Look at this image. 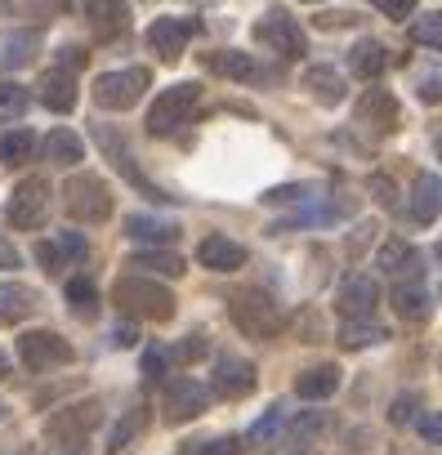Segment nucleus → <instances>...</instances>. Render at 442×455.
Returning a JSON list of instances; mask_svg holds the SVG:
<instances>
[{
    "label": "nucleus",
    "mask_w": 442,
    "mask_h": 455,
    "mask_svg": "<svg viewBox=\"0 0 442 455\" xmlns=\"http://www.w3.org/2000/svg\"><path fill=\"white\" fill-rule=\"evenodd\" d=\"M112 299L125 317H139V322H170L174 317V295L165 286H157L152 277H121L112 286Z\"/></svg>",
    "instance_id": "nucleus-1"
},
{
    "label": "nucleus",
    "mask_w": 442,
    "mask_h": 455,
    "mask_svg": "<svg viewBox=\"0 0 442 455\" xmlns=\"http://www.w3.org/2000/svg\"><path fill=\"white\" fill-rule=\"evenodd\" d=\"M229 313H233V326L242 335H255V339H273L282 331V308L264 295V291H237L229 299Z\"/></svg>",
    "instance_id": "nucleus-2"
},
{
    "label": "nucleus",
    "mask_w": 442,
    "mask_h": 455,
    "mask_svg": "<svg viewBox=\"0 0 442 455\" xmlns=\"http://www.w3.org/2000/svg\"><path fill=\"white\" fill-rule=\"evenodd\" d=\"M197 103H201V85H197V81H183V85L161 90V94H157V103L148 108V134H157V139L174 134V130L192 116V108H197Z\"/></svg>",
    "instance_id": "nucleus-3"
},
{
    "label": "nucleus",
    "mask_w": 442,
    "mask_h": 455,
    "mask_svg": "<svg viewBox=\"0 0 442 455\" xmlns=\"http://www.w3.org/2000/svg\"><path fill=\"white\" fill-rule=\"evenodd\" d=\"M63 205H68V214L76 223H103L112 214V192H108V183L99 174H76L63 188Z\"/></svg>",
    "instance_id": "nucleus-4"
},
{
    "label": "nucleus",
    "mask_w": 442,
    "mask_h": 455,
    "mask_svg": "<svg viewBox=\"0 0 442 455\" xmlns=\"http://www.w3.org/2000/svg\"><path fill=\"white\" fill-rule=\"evenodd\" d=\"M148 68H125V72H103L99 81H94V103L99 108H108V112H125V108H134L139 99H143V90H148Z\"/></svg>",
    "instance_id": "nucleus-5"
},
{
    "label": "nucleus",
    "mask_w": 442,
    "mask_h": 455,
    "mask_svg": "<svg viewBox=\"0 0 442 455\" xmlns=\"http://www.w3.org/2000/svg\"><path fill=\"white\" fill-rule=\"evenodd\" d=\"M103 419V406L90 397V402H76V406H63L45 419V437H54L59 446H76L85 433H94Z\"/></svg>",
    "instance_id": "nucleus-6"
},
{
    "label": "nucleus",
    "mask_w": 442,
    "mask_h": 455,
    "mask_svg": "<svg viewBox=\"0 0 442 455\" xmlns=\"http://www.w3.org/2000/svg\"><path fill=\"white\" fill-rule=\"evenodd\" d=\"M255 41H260L264 50H277L282 59H300V54L309 50V41H304L300 23H295L286 10H269V14L255 23Z\"/></svg>",
    "instance_id": "nucleus-7"
},
{
    "label": "nucleus",
    "mask_w": 442,
    "mask_h": 455,
    "mask_svg": "<svg viewBox=\"0 0 442 455\" xmlns=\"http://www.w3.org/2000/svg\"><path fill=\"white\" fill-rule=\"evenodd\" d=\"M19 357H23L32 371H59V366H68L76 353H72V344H68L59 331H28V335H19Z\"/></svg>",
    "instance_id": "nucleus-8"
},
{
    "label": "nucleus",
    "mask_w": 442,
    "mask_h": 455,
    "mask_svg": "<svg viewBox=\"0 0 442 455\" xmlns=\"http://www.w3.org/2000/svg\"><path fill=\"white\" fill-rule=\"evenodd\" d=\"M50 219V183L45 179H23L10 196V223L14 228H41Z\"/></svg>",
    "instance_id": "nucleus-9"
},
{
    "label": "nucleus",
    "mask_w": 442,
    "mask_h": 455,
    "mask_svg": "<svg viewBox=\"0 0 442 455\" xmlns=\"http://www.w3.org/2000/svg\"><path fill=\"white\" fill-rule=\"evenodd\" d=\"M375 304H380V282H375L371 273H349V277L340 282L335 308H340L344 322H362V317H371Z\"/></svg>",
    "instance_id": "nucleus-10"
},
{
    "label": "nucleus",
    "mask_w": 442,
    "mask_h": 455,
    "mask_svg": "<svg viewBox=\"0 0 442 455\" xmlns=\"http://www.w3.org/2000/svg\"><path fill=\"white\" fill-rule=\"evenodd\" d=\"M161 406H165V419H170V424H188V419H197V415L210 406V393H205V384H197L192 375H179V379L165 384Z\"/></svg>",
    "instance_id": "nucleus-11"
},
{
    "label": "nucleus",
    "mask_w": 442,
    "mask_h": 455,
    "mask_svg": "<svg viewBox=\"0 0 442 455\" xmlns=\"http://www.w3.org/2000/svg\"><path fill=\"white\" fill-rule=\"evenodd\" d=\"M188 36H192V23L183 19H157L148 28V50L161 59V63H174L183 50H188Z\"/></svg>",
    "instance_id": "nucleus-12"
},
{
    "label": "nucleus",
    "mask_w": 442,
    "mask_h": 455,
    "mask_svg": "<svg viewBox=\"0 0 442 455\" xmlns=\"http://www.w3.org/2000/svg\"><path fill=\"white\" fill-rule=\"evenodd\" d=\"M214 393L219 397H246V393H255V366L246 362V357H219V366H214Z\"/></svg>",
    "instance_id": "nucleus-13"
},
{
    "label": "nucleus",
    "mask_w": 442,
    "mask_h": 455,
    "mask_svg": "<svg viewBox=\"0 0 442 455\" xmlns=\"http://www.w3.org/2000/svg\"><path fill=\"white\" fill-rule=\"evenodd\" d=\"M197 264L201 268H210V273H237L242 264H246V246H237L233 237H205L201 246H197Z\"/></svg>",
    "instance_id": "nucleus-14"
},
{
    "label": "nucleus",
    "mask_w": 442,
    "mask_h": 455,
    "mask_svg": "<svg viewBox=\"0 0 442 455\" xmlns=\"http://www.w3.org/2000/svg\"><path fill=\"white\" fill-rule=\"evenodd\" d=\"M125 237L130 242H143V246H174L179 242V228L170 219H157V214H130L125 219Z\"/></svg>",
    "instance_id": "nucleus-15"
},
{
    "label": "nucleus",
    "mask_w": 442,
    "mask_h": 455,
    "mask_svg": "<svg viewBox=\"0 0 442 455\" xmlns=\"http://www.w3.org/2000/svg\"><path fill=\"white\" fill-rule=\"evenodd\" d=\"M442 214V174H415L411 183V219L433 223Z\"/></svg>",
    "instance_id": "nucleus-16"
},
{
    "label": "nucleus",
    "mask_w": 442,
    "mask_h": 455,
    "mask_svg": "<svg viewBox=\"0 0 442 455\" xmlns=\"http://www.w3.org/2000/svg\"><path fill=\"white\" fill-rule=\"evenodd\" d=\"M36 94H41V103L50 108V112H72L76 108V81H72V72H45L41 76V85H36Z\"/></svg>",
    "instance_id": "nucleus-17"
},
{
    "label": "nucleus",
    "mask_w": 442,
    "mask_h": 455,
    "mask_svg": "<svg viewBox=\"0 0 442 455\" xmlns=\"http://www.w3.org/2000/svg\"><path fill=\"white\" fill-rule=\"evenodd\" d=\"M85 23L99 32V36H117V32H125V23H130V14H125V5L121 0H85Z\"/></svg>",
    "instance_id": "nucleus-18"
},
{
    "label": "nucleus",
    "mask_w": 442,
    "mask_h": 455,
    "mask_svg": "<svg viewBox=\"0 0 442 455\" xmlns=\"http://www.w3.org/2000/svg\"><path fill=\"white\" fill-rule=\"evenodd\" d=\"M358 121H362V125H375V130H393V125H398V103H393V94L366 90V94L358 99Z\"/></svg>",
    "instance_id": "nucleus-19"
},
{
    "label": "nucleus",
    "mask_w": 442,
    "mask_h": 455,
    "mask_svg": "<svg viewBox=\"0 0 442 455\" xmlns=\"http://www.w3.org/2000/svg\"><path fill=\"white\" fill-rule=\"evenodd\" d=\"M393 308H398L402 322H424V317H429V291H424V282H420V277L398 282V286H393Z\"/></svg>",
    "instance_id": "nucleus-20"
},
{
    "label": "nucleus",
    "mask_w": 442,
    "mask_h": 455,
    "mask_svg": "<svg viewBox=\"0 0 442 455\" xmlns=\"http://www.w3.org/2000/svg\"><path fill=\"white\" fill-rule=\"evenodd\" d=\"M335 388H340V371H335V366H309V371H300V379H295V393H300L304 402H326Z\"/></svg>",
    "instance_id": "nucleus-21"
},
{
    "label": "nucleus",
    "mask_w": 442,
    "mask_h": 455,
    "mask_svg": "<svg viewBox=\"0 0 442 455\" xmlns=\"http://www.w3.org/2000/svg\"><path fill=\"white\" fill-rule=\"evenodd\" d=\"M32 308H36V291H32V286H19V282H5V286H0V326L23 322Z\"/></svg>",
    "instance_id": "nucleus-22"
},
{
    "label": "nucleus",
    "mask_w": 442,
    "mask_h": 455,
    "mask_svg": "<svg viewBox=\"0 0 442 455\" xmlns=\"http://www.w3.org/2000/svg\"><path fill=\"white\" fill-rule=\"evenodd\" d=\"M304 85L313 90V99H317V103H331V108H335V103H344V94H349V90H344V76H340L335 68H326V63L309 68V72H304Z\"/></svg>",
    "instance_id": "nucleus-23"
},
{
    "label": "nucleus",
    "mask_w": 442,
    "mask_h": 455,
    "mask_svg": "<svg viewBox=\"0 0 442 455\" xmlns=\"http://www.w3.org/2000/svg\"><path fill=\"white\" fill-rule=\"evenodd\" d=\"M41 152H45V161H54V165H76V161L85 156V143H81V134H72V130H50V134L41 139Z\"/></svg>",
    "instance_id": "nucleus-24"
},
{
    "label": "nucleus",
    "mask_w": 442,
    "mask_h": 455,
    "mask_svg": "<svg viewBox=\"0 0 442 455\" xmlns=\"http://www.w3.org/2000/svg\"><path fill=\"white\" fill-rule=\"evenodd\" d=\"M349 63H353V76L375 81V76H384V68H389V50H384L380 41H358L353 54H349Z\"/></svg>",
    "instance_id": "nucleus-25"
},
{
    "label": "nucleus",
    "mask_w": 442,
    "mask_h": 455,
    "mask_svg": "<svg viewBox=\"0 0 442 455\" xmlns=\"http://www.w3.org/2000/svg\"><path fill=\"white\" fill-rule=\"evenodd\" d=\"M139 273H152V277H183V259L174 255V251H165V246H152V251H139L134 259H130Z\"/></svg>",
    "instance_id": "nucleus-26"
},
{
    "label": "nucleus",
    "mask_w": 442,
    "mask_h": 455,
    "mask_svg": "<svg viewBox=\"0 0 442 455\" xmlns=\"http://www.w3.org/2000/svg\"><path fill=\"white\" fill-rule=\"evenodd\" d=\"M210 68H214L219 76H229V81H255V76H264L260 63H255L251 54H242V50H219V54L210 59Z\"/></svg>",
    "instance_id": "nucleus-27"
},
{
    "label": "nucleus",
    "mask_w": 442,
    "mask_h": 455,
    "mask_svg": "<svg viewBox=\"0 0 442 455\" xmlns=\"http://www.w3.org/2000/svg\"><path fill=\"white\" fill-rule=\"evenodd\" d=\"M36 32H10L5 41H0V63L5 68H23V63H32L36 59Z\"/></svg>",
    "instance_id": "nucleus-28"
},
{
    "label": "nucleus",
    "mask_w": 442,
    "mask_h": 455,
    "mask_svg": "<svg viewBox=\"0 0 442 455\" xmlns=\"http://www.w3.org/2000/svg\"><path fill=\"white\" fill-rule=\"evenodd\" d=\"M291 433H295L300 442H317V437L335 433V415H326V411H300V415L291 419Z\"/></svg>",
    "instance_id": "nucleus-29"
},
{
    "label": "nucleus",
    "mask_w": 442,
    "mask_h": 455,
    "mask_svg": "<svg viewBox=\"0 0 442 455\" xmlns=\"http://www.w3.org/2000/svg\"><path fill=\"white\" fill-rule=\"evenodd\" d=\"M32 152H36V139L28 130H5L0 134V161L5 165H23V161H32Z\"/></svg>",
    "instance_id": "nucleus-30"
},
{
    "label": "nucleus",
    "mask_w": 442,
    "mask_h": 455,
    "mask_svg": "<svg viewBox=\"0 0 442 455\" xmlns=\"http://www.w3.org/2000/svg\"><path fill=\"white\" fill-rule=\"evenodd\" d=\"M384 339H389V331H384L380 322H371V317L349 322V326L340 331V344H344V348H366V344H384Z\"/></svg>",
    "instance_id": "nucleus-31"
},
{
    "label": "nucleus",
    "mask_w": 442,
    "mask_h": 455,
    "mask_svg": "<svg viewBox=\"0 0 442 455\" xmlns=\"http://www.w3.org/2000/svg\"><path fill=\"white\" fill-rule=\"evenodd\" d=\"M143 424H148V411H143V406H134V411H125V419H121V424L112 428V442H108V455H121V451H125V446H130V442H134V437L143 433Z\"/></svg>",
    "instance_id": "nucleus-32"
},
{
    "label": "nucleus",
    "mask_w": 442,
    "mask_h": 455,
    "mask_svg": "<svg viewBox=\"0 0 442 455\" xmlns=\"http://www.w3.org/2000/svg\"><path fill=\"white\" fill-rule=\"evenodd\" d=\"M28 108H32V94L19 81H0V121H23Z\"/></svg>",
    "instance_id": "nucleus-33"
},
{
    "label": "nucleus",
    "mask_w": 442,
    "mask_h": 455,
    "mask_svg": "<svg viewBox=\"0 0 442 455\" xmlns=\"http://www.w3.org/2000/svg\"><path fill=\"white\" fill-rule=\"evenodd\" d=\"M68 304H72L76 317H94V313H99V291H94V282H90V277H72V282H68Z\"/></svg>",
    "instance_id": "nucleus-34"
},
{
    "label": "nucleus",
    "mask_w": 442,
    "mask_h": 455,
    "mask_svg": "<svg viewBox=\"0 0 442 455\" xmlns=\"http://www.w3.org/2000/svg\"><path fill=\"white\" fill-rule=\"evenodd\" d=\"M406 36H411L415 45H438V50H442V10H433V14H415L411 28H406Z\"/></svg>",
    "instance_id": "nucleus-35"
},
{
    "label": "nucleus",
    "mask_w": 442,
    "mask_h": 455,
    "mask_svg": "<svg viewBox=\"0 0 442 455\" xmlns=\"http://www.w3.org/2000/svg\"><path fill=\"white\" fill-rule=\"evenodd\" d=\"M415 259H420V255H415L406 242H384V246H380V255H375V264H380L384 273H402V268H411Z\"/></svg>",
    "instance_id": "nucleus-36"
},
{
    "label": "nucleus",
    "mask_w": 442,
    "mask_h": 455,
    "mask_svg": "<svg viewBox=\"0 0 442 455\" xmlns=\"http://www.w3.org/2000/svg\"><path fill=\"white\" fill-rule=\"evenodd\" d=\"M179 455H237V437H201V442H188Z\"/></svg>",
    "instance_id": "nucleus-37"
},
{
    "label": "nucleus",
    "mask_w": 442,
    "mask_h": 455,
    "mask_svg": "<svg viewBox=\"0 0 442 455\" xmlns=\"http://www.w3.org/2000/svg\"><path fill=\"white\" fill-rule=\"evenodd\" d=\"M309 196H313V188H304V183H286V188L264 192L269 205H300V201H309Z\"/></svg>",
    "instance_id": "nucleus-38"
},
{
    "label": "nucleus",
    "mask_w": 442,
    "mask_h": 455,
    "mask_svg": "<svg viewBox=\"0 0 442 455\" xmlns=\"http://www.w3.org/2000/svg\"><path fill=\"white\" fill-rule=\"evenodd\" d=\"M54 246H59L63 264H81V259H85V237H81V233H63Z\"/></svg>",
    "instance_id": "nucleus-39"
},
{
    "label": "nucleus",
    "mask_w": 442,
    "mask_h": 455,
    "mask_svg": "<svg viewBox=\"0 0 442 455\" xmlns=\"http://www.w3.org/2000/svg\"><path fill=\"white\" fill-rule=\"evenodd\" d=\"M165 371H170V353H165V348H148V353H143V375H148V379H161Z\"/></svg>",
    "instance_id": "nucleus-40"
},
{
    "label": "nucleus",
    "mask_w": 442,
    "mask_h": 455,
    "mask_svg": "<svg viewBox=\"0 0 442 455\" xmlns=\"http://www.w3.org/2000/svg\"><path fill=\"white\" fill-rule=\"evenodd\" d=\"M415 406H420V397H415V393H402V397L393 402V411H389V419H393V424L402 428V424H411V419H415Z\"/></svg>",
    "instance_id": "nucleus-41"
},
{
    "label": "nucleus",
    "mask_w": 442,
    "mask_h": 455,
    "mask_svg": "<svg viewBox=\"0 0 442 455\" xmlns=\"http://www.w3.org/2000/svg\"><path fill=\"white\" fill-rule=\"evenodd\" d=\"M375 5H380V14H389L398 23H406V14H415V0H375Z\"/></svg>",
    "instance_id": "nucleus-42"
},
{
    "label": "nucleus",
    "mask_w": 442,
    "mask_h": 455,
    "mask_svg": "<svg viewBox=\"0 0 442 455\" xmlns=\"http://www.w3.org/2000/svg\"><path fill=\"white\" fill-rule=\"evenodd\" d=\"M36 259H41V268H45V273H59V268H63V255H59V246H54V242H41V246H36Z\"/></svg>",
    "instance_id": "nucleus-43"
},
{
    "label": "nucleus",
    "mask_w": 442,
    "mask_h": 455,
    "mask_svg": "<svg viewBox=\"0 0 442 455\" xmlns=\"http://www.w3.org/2000/svg\"><path fill=\"white\" fill-rule=\"evenodd\" d=\"M197 357H205V339L201 335H192V339H183L174 348V362H197Z\"/></svg>",
    "instance_id": "nucleus-44"
},
{
    "label": "nucleus",
    "mask_w": 442,
    "mask_h": 455,
    "mask_svg": "<svg viewBox=\"0 0 442 455\" xmlns=\"http://www.w3.org/2000/svg\"><path fill=\"white\" fill-rule=\"evenodd\" d=\"M277 424H282V411L273 406V411H269V415H264V419L251 428V442H264V437H273V433H277Z\"/></svg>",
    "instance_id": "nucleus-45"
},
{
    "label": "nucleus",
    "mask_w": 442,
    "mask_h": 455,
    "mask_svg": "<svg viewBox=\"0 0 442 455\" xmlns=\"http://www.w3.org/2000/svg\"><path fill=\"white\" fill-rule=\"evenodd\" d=\"M14 268H23V255L14 251L10 237H0V273H14Z\"/></svg>",
    "instance_id": "nucleus-46"
},
{
    "label": "nucleus",
    "mask_w": 442,
    "mask_h": 455,
    "mask_svg": "<svg viewBox=\"0 0 442 455\" xmlns=\"http://www.w3.org/2000/svg\"><path fill=\"white\" fill-rule=\"evenodd\" d=\"M112 344H117V348H134V344H139V326H134V322H117Z\"/></svg>",
    "instance_id": "nucleus-47"
},
{
    "label": "nucleus",
    "mask_w": 442,
    "mask_h": 455,
    "mask_svg": "<svg viewBox=\"0 0 442 455\" xmlns=\"http://www.w3.org/2000/svg\"><path fill=\"white\" fill-rule=\"evenodd\" d=\"M420 433H424V442L442 446V411H438V415H424V419H420Z\"/></svg>",
    "instance_id": "nucleus-48"
},
{
    "label": "nucleus",
    "mask_w": 442,
    "mask_h": 455,
    "mask_svg": "<svg viewBox=\"0 0 442 455\" xmlns=\"http://www.w3.org/2000/svg\"><path fill=\"white\" fill-rule=\"evenodd\" d=\"M349 23H358V14H317V28H349Z\"/></svg>",
    "instance_id": "nucleus-49"
},
{
    "label": "nucleus",
    "mask_w": 442,
    "mask_h": 455,
    "mask_svg": "<svg viewBox=\"0 0 442 455\" xmlns=\"http://www.w3.org/2000/svg\"><path fill=\"white\" fill-rule=\"evenodd\" d=\"M420 99H424V103H438V99H442V90H438V81H433V76H424V81H420Z\"/></svg>",
    "instance_id": "nucleus-50"
},
{
    "label": "nucleus",
    "mask_w": 442,
    "mask_h": 455,
    "mask_svg": "<svg viewBox=\"0 0 442 455\" xmlns=\"http://www.w3.org/2000/svg\"><path fill=\"white\" fill-rule=\"evenodd\" d=\"M371 183H375V196H380V201H384V205H389V201H393V183H389V179H384V174H375V179H371Z\"/></svg>",
    "instance_id": "nucleus-51"
},
{
    "label": "nucleus",
    "mask_w": 442,
    "mask_h": 455,
    "mask_svg": "<svg viewBox=\"0 0 442 455\" xmlns=\"http://www.w3.org/2000/svg\"><path fill=\"white\" fill-rule=\"evenodd\" d=\"M5 375H10V353L0 348V379H5Z\"/></svg>",
    "instance_id": "nucleus-52"
},
{
    "label": "nucleus",
    "mask_w": 442,
    "mask_h": 455,
    "mask_svg": "<svg viewBox=\"0 0 442 455\" xmlns=\"http://www.w3.org/2000/svg\"><path fill=\"white\" fill-rule=\"evenodd\" d=\"M438 156H442V139H438Z\"/></svg>",
    "instance_id": "nucleus-53"
},
{
    "label": "nucleus",
    "mask_w": 442,
    "mask_h": 455,
    "mask_svg": "<svg viewBox=\"0 0 442 455\" xmlns=\"http://www.w3.org/2000/svg\"><path fill=\"white\" fill-rule=\"evenodd\" d=\"M0 415H5V402H0Z\"/></svg>",
    "instance_id": "nucleus-54"
},
{
    "label": "nucleus",
    "mask_w": 442,
    "mask_h": 455,
    "mask_svg": "<svg viewBox=\"0 0 442 455\" xmlns=\"http://www.w3.org/2000/svg\"><path fill=\"white\" fill-rule=\"evenodd\" d=\"M438 255H442V242H438Z\"/></svg>",
    "instance_id": "nucleus-55"
}]
</instances>
